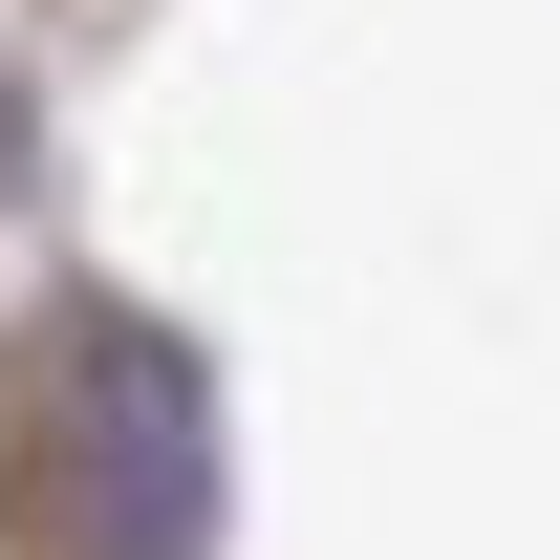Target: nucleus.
I'll list each match as a JSON object with an SVG mask.
<instances>
[{"label": "nucleus", "mask_w": 560, "mask_h": 560, "mask_svg": "<svg viewBox=\"0 0 560 560\" xmlns=\"http://www.w3.org/2000/svg\"><path fill=\"white\" fill-rule=\"evenodd\" d=\"M0 475H22L44 539L173 560V539H195V366L151 346V324H44L22 388H0Z\"/></svg>", "instance_id": "nucleus-1"}]
</instances>
